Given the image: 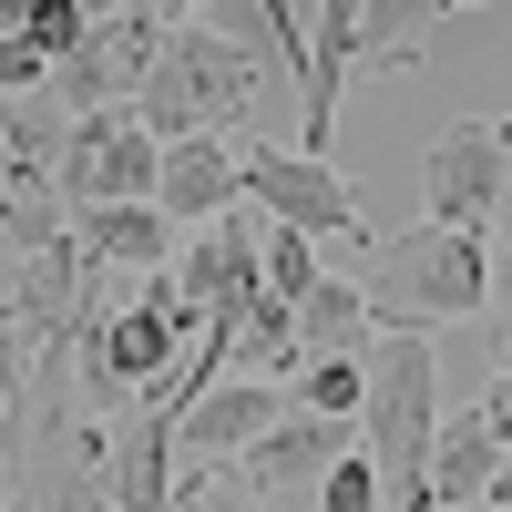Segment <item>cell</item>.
Wrapping results in <instances>:
<instances>
[{
  "mask_svg": "<svg viewBox=\"0 0 512 512\" xmlns=\"http://www.w3.org/2000/svg\"><path fill=\"white\" fill-rule=\"evenodd\" d=\"M451 11L431 0H318V11H297V0H267V52L297 62V93H308V123H297V154H318L338 134V93H349V72H410L431 52V31Z\"/></svg>",
  "mask_w": 512,
  "mask_h": 512,
  "instance_id": "1",
  "label": "cell"
},
{
  "mask_svg": "<svg viewBox=\"0 0 512 512\" xmlns=\"http://www.w3.org/2000/svg\"><path fill=\"white\" fill-rule=\"evenodd\" d=\"M369 328L379 338H431L492 308V246L482 236H441V226H410V236H369Z\"/></svg>",
  "mask_w": 512,
  "mask_h": 512,
  "instance_id": "2",
  "label": "cell"
},
{
  "mask_svg": "<svg viewBox=\"0 0 512 512\" xmlns=\"http://www.w3.org/2000/svg\"><path fill=\"white\" fill-rule=\"evenodd\" d=\"M246 113H256V52H236L205 11H175V41H164V62L144 82L134 123H144L154 144H205V134L226 144Z\"/></svg>",
  "mask_w": 512,
  "mask_h": 512,
  "instance_id": "3",
  "label": "cell"
},
{
  "mask_svg": "<svg viewBox=\"0 0 512 512\" xmlns=\"http://www.w3.org/2000/svg\"><path fill=\"white\" fill-rule=\"evenodd\" d=\"M164 41H175V11H154V0H134V11H93V41L52 72V103L72 123L134 113L144 82H154V62H164Z\"/></svg>",
  "mask_w": 512,
  "mask_h": 512,
  "instance_id": "4",
  "label": "cell"
},
{
  "mask_svg": "<svg viewBox=\"0 0 512 512\" xmlns=\"http://www.w3.org/2000/svg\"><path fill=\"white\" fill-rule=\"evenodd\" d=\"M512 195V113H472V123H441L431 164H420V226L441 236H482Z\"/></svg>",
  "mask_w": 512,
  "mask_h": 512,
  "instance_id": "5",
  "label": "cell"
},
{
  "mask_svg": "<svg viewBox=\"0 0 512 512\" xmlns=\"http://www.w3.org/2000/svg\"><path fill=\"white\" fill-rule=\"evenodd\" d=\"M246 205L267 226H287V236H349L359 256H369V205H359V185L338 175L328 154H297V144H246Z\"/></svg>",
  "mask_w": 512,
  "mask_h": 512,
  "instance_id": "6",
  "label": "cell"
},
{
  "mask_svg": "<svg viewBox=\"0 0 512 512\" xmlns=\"http://www.w3.org/2000/svg\"><path fill=\"white\" fill-rule=\"evenodd\" d=\"M154 175H164V144L134 113L72 123V164H62V205L72 216H93V205H154Z\"/></svg>",
  "mask_w": 512,
  "mask_h": 512,
  "instance_id": "7",
  "label": "cell"
},
{
  "mask_svg": "<svg viewBox=\"0 0 512 512\" xmlns=\"http://www.w3.org/2000/svg\"><path fill=\"white\" fill-rule=\"evenodd\" d=\"M175 420H185V400L175 390H154V400H134L123 420H103V492H113V512H164L175 502Z\"/></svg>",
  "mask_w": 512,
  "mask_h": 512,
  "instance_id": "8",
  "label": "cell"
},
{
  "mask_svg": "<svg viewBox=\"0 0 512 512\" xmlns=\"http://www.w3.org/2000/svg\"><path fill=\"white\" fill-rule=\"evenodd\" d=\"M82 287H93V256H82V226L62 246L21 256V287H11V328L31 338V359H62V338L82 318Z\"/></svg>",
  "mask_w": 512,
  "mask_h": 512,
  "instance_id": "9",
  "label": "cell"
},
{
  "mask_svg": "<svg viewBox=\"0 0 512 512\" xmlns=\"http://www.w3.org/2000/svg\"><path fill=\"white\" fill-rule=\"evenodd\" d=\"M277 420H287V390H277V379H226V390H205V400L175 420V451H195V461H246Z\"/></svg>",
  "mask_w": 512,
  "mask_h": 512,
  "instance_id": "10",
  "label": "cell"
},
{
  "mask_svg": "<svg viewBox=\"0 0 512 512\" xmlns=\"http://www.w3.org/2000/svg\"><path fill=\"white\" fill-rule=\"evenodd\" d=\"M154 205L175 226H226L236 205H246V154L236 144H164V175H154Z\"/></svg>",
  "mask_w": 512,
  "mask_h": 512,
  "instance_id": "11",
  "label": "cell"
},
{
  "mask_svg": "<svg viewBox=\"0 0 512 512\" xmlns=\"http://www.w3.org/2000/svg\"><path fill=\"white\" fill-rule=\"evenodd\" d=\"M349 451H359V420H318V410H287L277 431L246 451V482H256V492H277V482H328Z\"/></svg>",
  "mask_w": 512,
  "mask_h": 512,
  "instance_id": "12",
  "label": "cell"
},
{
  "mask_svg": "<svg viewBox=\"0 0 512 512\" xmlns=\"http://www.w3.org/2000/svg\"><path fill=\"white\" fill-rule=\"evenodd\" d=\"M502 482V441L482 410H441V441H431V512H482Z\"/></svg>",
  "mask_w": 512,
  "mask_h": 512,
  "instance_id": "13",
  "label": "cell"
},
{
  "mask_svg": "<svg viewBox=\"0 0 512 512\" xmlns=\"http://www.w3.org/2000/svg\"><path fill=\"white\" fill-rule=\"evenodd\" d=\"M82 226V256L93 267H134V277H164L185 256V226L164 216V205H93V216H72Z\"/></svg>",
  "mask_w": 512,
  "mask_h": 512,
  "instance_id": "14",
  "label": "cell"
},
{
  "mask_svg": "<svg viewBox=\"0 0 512 512\" xmlns=\"http://www.w3.org/2000/svg\"><path fill=\"white\" fill-rule=\"evenodd\" d=\"M297 359H369V297H359V277H318V297L297 308Z\"/></svg>",
  "mask_w": 512,
  "mask_h": 512,
  "instance_id": "15",
  "label": "cell"
},
{
  "mask_svg": "<svg viewBox=\"0 0 512 512\" xmlns=\"http://www.w3.org/2000/svg\"><path fill=\"white\" fill-rule=\"evenodd\" d=\"M359 400H369V359H308L287 390V410H318V420H359Z\"/></svg>",
  "mask_w": 512,
  "mask_h": 512,
  "instance_id": "16",
  "label": "cell"
},
{
  "mask_svg": "<svg viewBox=\"0 0 512 512\" xmlns=\"http://www.w3.org/2000/svg\"><path fill=\"white\" fill-rule=\"evenodd\" d=\"M164 512H267V492L246 482V461H195Z\"/></svg>",
  "mask_w": 512,
  "mask_h": 512,
  "instance_id": "17",
  "label": "cell"
},
{
  "mask_svg": "<svg viewBox=\"0 0 512 512\" xmlns=\"http://www.w3.org/2000/svg\"><path fill=\"white\" fill-rule=\"evenodd\" d=\"M318 512H390V502H379V472H369V451H349V461H338V472L318 482Z\"/></svg>",
  "mask_w": 512,
  "mask_h": 512,
  "instance_id": "18",
  "label": "cell"
},
{
  "mask_svg": "<svg viewBox=\"0 0 512 512\" xmlns=\"http://www.w3.org/2000/svg\"><path fill=\"white\" fill-rule=\"evenodd\" d=\"M31 369H41L31 338L11 328V308H0V410H11V420H21V400H31Z\"/></svg>",
  "mask_w": 512,
  "mask_h": 512,
  "instance_id": "19",
  "label": "cell"
},
{
  "mask_svg": "<svg viewBox=\"0 0 512 512\" xmlns=\"http://www.w3.org/2000/svg\"><path fill=\"white\" fill-rule=\"evenodd\" d=\"M472 410H482V420H492V441H502V461H512V379H492V390H482V400H472Z\"/></svg>",
  "mask_w": 512,
  "mask_h": 512,
  "instance_id": "20",
  "label": "cell"
},
{
  "mask_svg": "<svg viewBox=\"0 0 512 512\" xmlns=\"http://www.w3.org/2000/svg\"><path fill=\"white\" fill-rule=\"evenodd\" d=\"M502 205H512V195H502ZM492 226H502V256H492V277L512 287V216H492Z\"/></svg>",
  "mask_w": 512,
  "mask_h": 512,
  "instance_id": "21",
  "label": "cell"
},
{
  "mask_svg": "<svg viewBox=\"0 0 512 512\" xmlns=\"http://www.w3.org/2000/svg\"><path fill=\"white\" fill-rule=\"evenodd\" d=\"M492 359H502V379H512V318H502V338H492Z\"/></svg>",
  "mask_w": 512,
  "mask_h": 512,
  "instance_id": "22",
  "label": "cell"
},
{
  "mask_svg": "<svg viewBox=\"0 0 512 512\" xmlns=\"http://www.w3.org/2000/svg\"><path fill=\"white\" fill-rule=\"evenodd\" d=\"M11 287H21V267H11V256H0V308H11Z\"/></svg>",
  "mask_w": 512,
  "mask_h": 512,
  "instance_id": "23",
  "label": "cell"
},
{
  "mask_svg": "<svg viewBox=\"0 0 512 512\" xmlns=\"http://www.w3.org/2000/svg\"><path fill=\"white\" fill-rule=\"evenodd\" d=\"M0 512H31V492H21V482H11V492H0Z\"/></svg>",
  "mask_w": 512,
  "mask_h": 512,
  "instance_id": "24",
  "label": "cell"
},
{
  "mask_svg": "<svg viewBox=\"0 0 512 512\" xmlns=\"http://www.w3.org/2000/svg\"><path fill=\"white\" fill-rule=\"evenodd\" d=\"M0 472H11V441H0Z\"/></svg>",
  "mask_w": 512,
  "mask_h": 512,
  "instance_id": "25",
  "label": "cell"
},
{
  "mask_svg": "<svg viewBox=\"0 0 512 512\" xmlns=\"http://www.w3.org/2000/svg\"><path fill=\"white\" fill-rule=\"evenodd\" d=\"M482 512H502V502H482Z\"/></svg>",
  "mask_w": 512,
  "mask_h": 512,
  "instance_id": "26",
  "label": "cell"
}]
</instances>
